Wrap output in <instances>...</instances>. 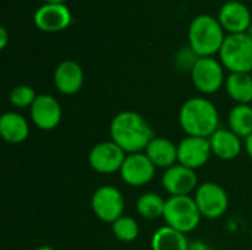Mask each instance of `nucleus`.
Segmentation results:
<instances>
[{
  "label": "nucleus",
  "mask_w": 252,
  "mask_h": 250,
  "mask_svg": "<svg viewBox=\"0 0 252 250\" xmlns=\"http://www.w3.org/2000/svg\"><path fill=\"white\" fill-rule=\"evenodd\" d=\"M109 136L127 155L145 152L148 144L157 137L148 119L134 111L117 113L109 124Z\"/></svg>",
  "instance_id": "f257e3e1"
},
{
  "label": "nucleus",
  "mask_w": 252,
  "mask_h": 250,
  "mask_svg": "<svg viewBox=\"0 0 252 250\" xmlns=\"http://www.w3.org/2000/svg\"><path fill=\"white\" fill-rule=\"evenodd\" d=\"M179 124L186 136L210 139L220 128V113L210 99L196 96L182 105Z\"/></svg>",
  "instance_id": "f03ea898"
},
{
  "label": "nucleus",
  "mask_w": 252,
  "mask_h": 250,
  "mask_svg": "<svg viewBox=\"0 0 252 250\" xmlns=\"http://www.w3.org/2000/svg\"><path fill=\"white\" fill-rule=\"evenodd\" d=\"M224 32L226 31L217 18L208 13H201L189 24V47L199 57H214V55L220 53V49L227 37Z\"/></svg>",
  "instance_id": "7ed1b4c3"
},
{
  "label": "nucleus",
  "mask_w": 252,
  "mask_h": 250,
  "mask_svg": "<svg viewBox=\"0 0 252 250\" xmlns=\"http://www.w3.org/2000/svg\"><path fill=\"white\" fill-rule=\"evenodd\" d=\"M165 225L189 234L201 224V212L196 206L193 196H170L165 200V209L162 215Z\"/></svg>",
  "instance_id": "20e7f679"
},
{
  "label": "nucleus",
  "mask_w": 252,
  "mask_h": 250,
  "mask_svg": "<svg viewBox=\"0 0 252 250\" xmlns=\"http://www.w3.org/2000/svg\"><path fill=\"white\" fill-rule=\"evenodd\" d=\"M219 60L232 72H252V40L247 34H227L220 53Z\"/></svg>",
  "instance_id": "39448f33"
},
{
  "label": "nucleus",
  "mask_w": 252,
  "mask_h": 250,
  "mask_svg": "<svg viewBox=\"0 0 252 250\" xmlns=\"http://www.w3.org/2000/svg\"><path fill=\"white\" fill-rule=\"evenodd\" d=\"M193 199L202 218L207 220H219L229 209L227 192L220 184L213 181H205L199 184L196 192L193 193Z\"/></svg>",
  "instance_id": "423d86ee"
},
{
  "label": "nucleus",
  "mask_w": 252,
  "mask_h": 250,
  "mask_svg": "<svg viewBox=\"0 0 252 250\" xmlns=\"http://www.w3.org/2000/svg\"><path fill=\"white\" fill-rule=\"evenodd\" d=\"M90 205L96 218L106 224H112L118 218H121L126 209V200L123 193L117 187L108 184L100 186L94 190Z\"/></svg>",
  "instance_id": "0eeeda50"
},
{
  "label": "nucleus",
  "mask_w": 252,
  "mask_h": 250,
  "mask_svg": "<svg viewBox=\"0 0 252 250\" xmlns=\"http://www.w3.org/2000/svg\"><path fill=\"white\" fill-rule=\"evenodd\" d=\"M190 78L201 94H214L226 83L224 66L214 57H199L190 71Z\"/></svg>",
  "instance_id": "6e6552de"
},
{
  "label": "nucleus",
  "mask_w": 252,
  "mask_h": 250,
  "mask_svg": "<svg viewBox=\"0 0 252 250\" xmlns=\"http://www.w3.org/2000/svg\"><path fill=\"white\" fill-rule=\"evenodd\" d=\"M126 158L127 153L112 140H108L94 144L89 152L87 161L94 172L102 175H111L121 171Z\"/></svg>",
  "instance_id": "1a4fd4ad"
},
{
  "label": "nucleus",
  "mask_w": 252,
  "mask_h": 250,
  "mask_svg": "<svg viewBox=\"0 0 252 250\" xmlns=\"http://www.w3.org/2000/svg\"><path fill=\"white\" fill-rule=\"evenodd\" d=\"M211 156H213V150H211L210 139L186 136L177 144L179 164L193 171L207 165Z\"/></svg>",
  "instance_id": "9d476101"
},
{
  "label": "nucleus",
  "mask_w": 252,
  "mask_h": 250,
  "mask_svg": "<svg viewBox=\"0 0 252 250\" xmlns=\"http://www.w3.org/2000/svg\"><path fill=\"white\" fill-rule=\"evenodd\" d=\"M34 25L43 32H61L72 22V13L65 3H44L32 16Z\"/></svg>",
  "instance_id": "9b49d317"
},
{
  "label": "nucleus",
  "mask_w": 252,
  "mask_h": 250,
  "mask_svg": "<svg viewBox=\"0 0 252 250\" xmlns=\"http://www.w3.org/2000/svg\"><path fill=\"white\" fill-rule=\"evenodd\" d=\"M155 174L157 167L151 162L145 152L127 155L120 171L121 180L130 187H143L149 184L154 180Z\"/></svg>",
  "instance_id": "f8f14e48"
},
{
  "label": "nucleus",
  "mask_w": 252,
  "mask_h": 250,
  "mask_svg": "<svg viewBox=\"0 0 252 250\" xmlns=\"http://www.w3.org/2000/svg\"><path fill=\"white\" fill-rule=\"evenodd\" d=\"M31 122L41 131L55 130L62 119V106L52 94H38L30 108Z\"/></svg>",
  "instance_id": "ddd939ff"
},
{
  "label": "nucleus",
  "mask_w": 252,
  "mask_h": 250,
  "mask_svg": "<svg viewBox=\"0 0 252 250\" xmlns=\"http://www.w3.org/2000/svg\"><path fill=\"white\" fill-rule=\"evenodd\" d=\"M161 184L170 196H190L199 186L196 171L180 164L164 171Z\"/></svg>",
  "instance_id": "4468645a"
},
{
  "label": "nucleus",
  "mask_w": 252,
  "mask_h": 250,
  "mask_svg": "<svg viewBox=\"0 0 252 250\" xmlns=\"http://www.w3.org/2000/svg\"><path fill=\"white\" fill-rule=\"evenodd\" d=\"M217 19L227 34H245L252 24L248 6L239 0L226 1L220 7Z\"/></svg>",
  "instance_id": "2eb2a0df"
},
{
  "label": "nucleus",
  "mask_w": 252,
  "mask_h": 250,
  "mask_svg": "<svg viewBox=\"0 0 252 250\" xmlns=\"http://www.w3.org/2000/svg\"><path fill=\"white\" fill-rule=\"evenodd\" d=\"M55 88L63 96L77 94L84 84V71L75 60H62L53 72Z\"/></svg>",
  "instance_id": "dca6fc26"
},
{
  "label": "nucleus",
  "mask_w": 252,
  "mask_h": 250,
  "mask_svg": "<svg viewBox=\"0 0 252 250\" xmlns=\"http://www.w3.org/2000/svg\"><path fill=\"white\" fill-rule=\"evenodd\" d=\"M210 144H211L213 156L221 161H233L245 149L244 139L236 136L229 128H221V127L210 137Z\"/></svg>",
  "instance_id": "f3484780"
},
{
  "label": "nucleus",
  "mask_w": 252,
  "mask_h": 250,
  "mask_svg": "<svg viewBox=\"0 0 252 250\" xmlns=\"http://www.w3.org/2000/svg\"><path fill=\"white\" fill-rule=\"evenodd\" d=\"M145 155L151 159V162L161 169H168L179 164L177 161V144L165 137H155L146 147Z\"/></svg>",
  "instance_id": "a211bd4d"
},
{
  "label": "nucleus",
  "mask_w": 252,
  "mask_h": 250,
  "mask_svg": "<svg viewBox=\"0 0 252 250\" xmlns=\"http://www.w3.org/2000/svg\"><path fill=\"white\" fill-rule=\"evenodd\" d=\"M0 136L9 144H21L30 136V124L19 112H4L0 118Z\"/></svg>",
  "instance_id": "6ab92c4d"
},
{
  "label": "nucleus",
  "mask_w": 252,
  "mask_h": 250,
  "mask_svg": "<svg viewBox=\"0 0 252 250\" xmlns=\"http://www.w3.org/2000/svg\"><path fill=\"white\" fill-rule=\"evenodd\" d=\"M224 88L236 105H252V77L247 72H232L226 77Z\"/></svg>",
  "instance_id": "aec40b11"
},
{
  "label": "nucleus",
  "mask_w": 252,
  "mask_h": 250,
  "mask_svg": "<svg viewBox=\"0 0 252 250\" xmlns=\"http://www.w3.org/2000/svg\"><path fill=\"white\" fill-rule=\"evenodd\" d=\"M190 242L188 240L186 234L164 225L159 227L151 240L152 250H189Z\"/></svg>",
  "instance_id": "412c9836"
},
{
  "label": "nucleus",
  "mask_w": 252,
  "mask_h": 250,
  "mask_svg": "<svg viewBox=\"0 0 252 250\" xmlns=\"http://www.w3.org/2000/svg\"><path fill=\"white\" fill-rule=\"evenodd\" d=\"M227 125L241 139H248L252 134V105H235L227 115Z\"/></svg>",
  "instance_id": "4be33fe9"
},
{
  "label": "nucleus",
  "mask_w": 252,
  "mask_h": 250,
  "mask_svg": "<svg viewBox=\"0 0 252 250\" xmlns=\"http://www.w3.org/2000/svg\"><path fill=\"white\" fill-rule=\"evenodd\" d=\"M164 209H165V199L154 192L143 193L136 200V211L145 220L162 218Z\"/></svg>",
  "instance_id": "5701e85b"
},
{
  "label": "nucleus",
  "mask_w": 252,
  "mask_h": 250,
  "mask_svg": "<svg viewBox=\"0 0 252 250\" xmlns=\"http://www.w3.org/2000/svg\"><path fill=\"white\" fill-rule=\"evenodd\" d=\"M111 231L118 242L131 243L137 240L140 234V225L133 217L123 215L121 218H118L115 222L111 224Z\"/></svg>",
  "instance_id": "b1692460"
},
{
  "label": "nucleus",
  "mask_w": 252,
  "mask_h": 250,
  "mask_svg": "<svg viewBox=\"0 0 252 250\" xmlns=\"http://www.w3.org/2000/svg\"><path fill=\"white\" fill-rule=\"evenodd\" d=\"M37 96L38 94L35 93V90L31 85L21 84V85H16L10 90L9 103L12 106H15L16 109H25V108L30 109L32 106V103L35 102Z\"/></svg>",
  "instance_id": "393cba45"
},
{
  "label": "nucleus",
  "mask_w": 252,
  "mask_h": 250,
  "mask_svg": "<svg viewBox=\"0 0 252 250\" xmlns=\"http://www.w3.org/2000/svg\"><path fill=\"white\" fill-rule=\"evenodd\" d=\"M199 59V56L188 46V47H182L177 53H176V65L179 69L182 71H192V68L195 66L196 60Z\"/></svg>",
  "instance_id": "a878e982"
},
{
  "label": "nucleus",
  "mask_w": 252,
  "mask_h": 250,
  "mask_svg": "<svg viewBox=\"0 0 252 250\" xmlns=\"http://www.w3.org/2000/svg\"><path fill=\"white\" fill-rule=\"evenodd\" d=\"M189 250H213V248H210V246H208L207 243H204V242H190Z\"/></svg>",
  "instance_id": "bb28decb"
},
{
  "label": "nucleus",
  "mask_w": 252,
  "mask_h": 250,
  "mask_svg": "<svg viewBox=\"0 0 252 250\" xmlns=\"http://www.w3.org/2000/svg\"><path fill=\"white\" fill-rule=\"evenodd\" d=\"M7 46V29L4 27H0V49H4Z\"/></svg>",
  "instance_id": "cd10ccee"
},
{
  "label": "nucleus",
  "mask_w": 252,
  "mask_h": 250,
  "mask_svg": "<svg viewBox=\"0 0 252 250\" xmlns=\"http://www.w3.org/2000/svg\"><path fill=\"white\" fill-rule=\"evenodd\" d=\"M244 143H245V152H247V155L252 159V134L248 139L244 140Z\"/></svg>",
  "instance_id": "c85d7f7f"
},
{
  "label": "nucleus",
  "mask_w": 252,
  "mask_h": 250,
  "mask_svg": "<svg viewBox=\"0 0 252 250\" xmlns=\"http://www.w3.org/2000/svg\"><path fill=\"white\" fill-rule=\"evenodd\" d=\"M43 1L44 3H58L59 4V3H65L66 0H43Z\"/></svg>",
  "instance_id": "c756f323"
},
{
  "label": "nucleus",
  "mask_w": 252,
  "mask_h": 250,
  "mask_svg": "<svg viewBox=\"0 0 252 250\" xmlns=\"http://www.w3.org/2000/svg\"><path fill=\"white\" fill-rule=\"evenodd\" d=\"M34 250H56L55 248H52V246H40V248H35Z\"/></svg>",
  "instance_id": "7c9ffc66"
},
{
  "label": "nucleus",
  "mask_w": 252,
  "mask_h": 250,
  "mask_svg": "<svg viewBox=\"0 0 252 250\" xmlns=\"http://www.w3.org/2000/svg\"><path fill=\"white\" fill-rule=\"evenodd\" d=\"M245 34H247V35H248V37H250V38L252 40V24L250 25V28L247 29V32H245Z\"/></svg>",
  "instance_id": "2f4dec72"
},
{
  "label": "nucleus",
  "mask_w": 252,
  "mask_h": 250,
  "mask_svg": "<svg viewBox=\"0 0 252 250\" xmlns=\"http://www.w3.org/2000/svg\"><path fill=\"white\" fill-rule=\"evenodd\" d=\"M251 77H252V72H251Z\"/></svg>",
  "instance_id": "473e14b6"
}]
</instances>
